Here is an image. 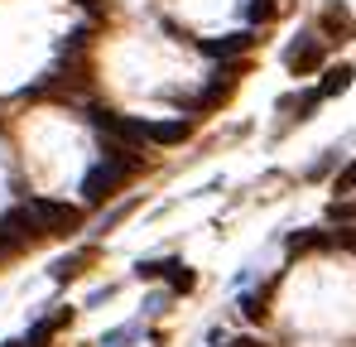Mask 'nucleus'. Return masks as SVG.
Masks as SVG:
<instances>
[{"label":"nucleus","mask_w":356,"mask_h":347,"mask_svg":"<svg viewBox=\"0 0 356 347\" xmlns=\"http://www.w3.org/2000/svg\"><path fill=\"white\" fill-rule=\"evenodd\" d=\"M197 49L207 58H236L250 49V34H222V39H197Z\"/></svg>","instance_id":"obj_4"},{"label":"nucleus","mask_w":356,"mask_h":347,"mask_svg":"<svg viewBox=\"0 0 356 347\" xmlns=\"http://www.w3.org/2000/svg\"><path fill=\"white\" fill-rule=\"evenodd\" d=\"M232 87H236V68H222V72H217V82L197 97V107H202V111H217V107L232 97Z\"/></svg>","instance_id":"obj_5"},{"label":"nucleus","mask_w":356,"mask_h":347,"mask_svg":"<svg viewBox=\"0 0 356 347\" xmlns=\"http://www.w3.org/2000/svg\"><path fill=\"white\" fill-rule=\"evenodd\" d=\"M332 188H337V193H352V188H356V160L337 174V178H332Z\"/></svg>","instance_id":"obj_8"},{"label":"nucleus","mask_w":356,"mask_h":347,"mask_svg":"<svg viewBox=\"0 0 356 347\" xmlns=\"http://www.w3.org/2000/svg\"><path fill=\"white\" fill-rule=\"evenodd\" d=\"M323 24H327L332 34H342V29H347V10H342V5H327V15H323Z\"/></svg>","instance_id":"obj_7"},{"label":"nucleus","mask_w":356,"mask_h":347,"mask_svg":"<svg viewBox=\"0 0 356 347\" xmlns=\"http://www.w3.org/2000/svg\"><path fill=\"white\" fill-rule=\"evenodd\" d=\"M24 213V222L34 236H67V231L82 227V213L72 208V203H49V198H34V203H24L19 208Z\"/></svg>","instance_id":"obj_1"},{"label":"nucleus","mask_w":356,"mask_h":347,"mask_svg":"<svg viewBox=\"0 0 356 347\" xmlns=\"http://www.w3.org/2000/svg\"><path fill=\"white\" fill-rule=\"evenodd\" d=\"M284 68H289L294 77L318 72V68H323V44H318L313 34H298L294 44H289V54H284Z\"/></svg>","instance_id":"obj_3"},{"label":"nucleus","mask_w":356,"mask_h":347,"mask_svg":"<svg viewBox=\"0 0 356 347\" xmlns=\"http://www.w3.org/2000/svg\"><path fill=\"white\" fill-rule=\"evenodd\" d=\"M227 347H265V343H255V338H236V343H227Z\"/></svg>","instance_id":"obj_10"},{"label":"nucleus","mask_w":356,"mask_h":347,"mask_svg":"<svg viewBox=\"0 0 356 347\" xmlns=\"http://www.w3.org/2000/svg\"><path fill=\"white\" fill-rule=\"evenodd\" d=\"M125 174H130V164L120 160V150H106V160L92 164L87 178H82V198H87V203H106L120 183H125Z\"/></svg>","instance_id":"obj_2"},{"label":"nucleus","mask_w":356,"mask_h":347,"mask_svg":"<svg viewBox=\"0 0 356 347\" xmlns=\"http://www.w3.org/2000/svg\"><path fill=\"white\" fill-rule=\"evenodd\" d=\"M275 10H280L275 0H250V20H255V24H260V20H270Z\"/></svg>","instance_id":"obj_9"},{"label":"nucleus","mask_w":356,"mask_h":347,"mask_svg":"<svg viewBox=\"0 0 356 347\" xmlns=\"http://www.w3.org/2000/svg\"><path fill=\"white\" fill-rule=\"evenodd\" d=\"M347 87H352V68H332L318 92H323V97H337V92H347Z\"/></svg>","instance_id":"obj_6"}]
</instances>
